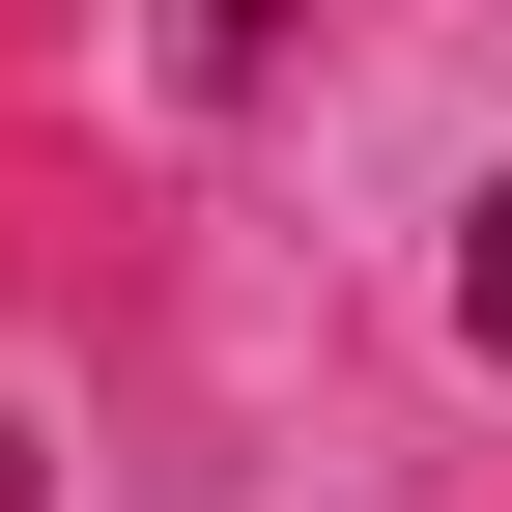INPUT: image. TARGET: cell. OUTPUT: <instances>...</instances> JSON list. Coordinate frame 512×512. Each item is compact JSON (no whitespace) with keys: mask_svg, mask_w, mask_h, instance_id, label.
Returning a JSON list of instances; mask_svg holds the SVG:
<instances>
[{"mask_svg":"<svg viewBox=\"0 0 512 512\" xmlns=\"http://www.w3.org/2000/svg\"><path fill=\"white\" fill-rule=\"evenodd\" d=\"M456 342L512 370V171H484V228H456Z\"/></svg>","mask_w":512,"mask_h":512,"instance_id":"obj_1","label":"cell"}]
</instances>
